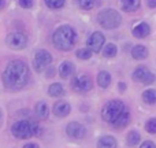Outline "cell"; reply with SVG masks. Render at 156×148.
Instances as JSON below:
<instances>
[{"instance_id":"ba28073f","label":"cell","mask_w":156,"mask_h":148,"mask_svg":"<svg viewBox=\"0 0 156 148\" xmlns=\"http://www.w3.org/2000/svg\"><path fill=\"white\" fill-rule=\"evenodd\" d=\"M132 78L136 81V82H140V84H145V85H149V84H154L156 77L155 74L152 73L149 69L144 67V66H140L137 67L132 74Z\"/></svg>"},{"instance_id":"2e32d148","label":"cell","mask_w":156,"mask_h":148,"mask_svg":"<svg viewBox=\"0 0 156 148\" xmlns=\"http://www.w3.org/2000/svg\"><path fill=\"white\" fill-rule=\"evenodd\" d=\"M148 54H149L148 48L144 45H134L132 49V56H133V59H136V60L145 59V58L148 56Z\"/></svg>"},{"instance_id":"8fae6325","label":"cell","mask_w":156,"mask_h":148,"mask_svg":"<svg viewBox=\"0 0 156 148\" xmlns=\"http://www.w3.org/2000/svg\"><path fill=\"white\" fill-rule=\"evenodd\" d=\"M66 133H67L69 137L80 140V139L85 137L86 129L82 124H80V122H70V124L66 126Z\"/></svg>"},{"instance_id":"9c48e42d","label":"cell","mask_w":156,"mask_h":148,"mask_svg":"<svg viewBox=\"0 0 156 148\" xmlns=\"http://www.w3.org/2000/svg\"><path fill=\"white\" fill-rule=\"evenodd\" d=\"M73 89L80 93H86L92 89V78L88 74H80L74 77L73 80Z\"/></svg>"},{"instance_id":"ac0fdd59","label":"cell","mask_w":156,"mask_h":148,"mask_svg":"<svg viewBox=\"0 0 156 148\" xmlns=\"http://www.w3.org/2000/svg\"><path fill=\"white\" fill-rule=\"evenodd\" d=\"M74 73V65L70 60H65L62 65L59 66V75L62 78H67Z\"/></svg>"},{"instance_id":"ffe728a7","label":"cell","mask_w":156,"mask_h":148,"mask_svg":"<svg viewBox=\"0 0 156 148\" xmlns=\"http://www.w3.org/2000/svg\"><path fill=\"white\" fill-rule=\"evenodd\" d=\"M36 115H37L40 119L48 118L49 110H48V106H47L45 102H38L37 104H36Z\"/></svg>"},{"instance_id":"52a82bcc","label":"cell","mask_w":156,"mask_h":148,"mask_svg":"<svg viewBox=\"0 0 156 148\" xmlns=\"http://www.w3.org/2000/svg\"><path fill=\"white\" fill-rule=\"evenodd\" d=\"M5 44L11 49H23L27 45V37L26 34L21 32L8 33L7 37H5Z\"/></svg>"},{"instance_id":"7a4b0ae2","label":"cell","mask_w":156,"mask_h":148,"mask_svg":"<svg viewBox=\"0 0 156 148\" xmlns=\"http://www.w3.org/2000/svg\"><path fill=\"white\" fill-rule=\"evenodd\" d=\"M77 40V32L70 25H62L52 33V44L60 51H70Z\"/></svg>"},{"instance_id":"603a6c76","label":"cell","mask_w":156,"mask_h":148,"mask_svg":"<svg viewBox=\"0 0 156 148\" xmlns=\"http://www.w3.org/2000/svg\"><path fill=\"white\" fill-rule=\"evenodd\" d=\"M141 140V136L137 130H130L129 135H127V146L129 147H134L140 143Z\"/></svg>"},{"instance_id":"cb8c5ba5","label":"cell","mask_w":156,"mask_h":148,"mask_svg":"<svg viewBox=\"0 0 156 148\" xmlns=\"http://www.w3.org/2000/svg\"><path fill=\"white\" fill-rule=\"evenodd\" d=\"M105 58H115L116 54H118V48L114 43H108L107 45L104 47V51H103Z\"/></svg>"},{"instance_id":"83f0119b","label":"cell","mask_w":156,"mask_h":148,"mask_svg":"<svg viewBox=\"0 0 156 148\" xmlns=\"http://www.w3.org/2000/svg\"><path fill=\"white\" fill-rule=\"evenodd\" d=\"M78 4L82 10H92L94 7V0H78Z\"/></svg>"},{"instance_id":"3957f363","label":"cell","mask_w":156,"mask_h":148,"mask_svg":"<svg viewBox=\"0 0 156 148\" xmlns=\"http://www.w3.org/2000/svg\"><path fill=\"white\" fill-rule=\"evenodd\" d=\"M11 133L15 136L16 139L21 140H26L33 136H38L41 133V128L37 125V122L30 121V119H23V121H18L11 126Z\"/></svg>"},{"instance_id":"5bb4252c","label":"cell","mask_w":156,"mask_h":148,"mask_svg":"<svg viewBox=\"0 0 156 148\" xmlns=\"http://www.w3.org/2000/svg\"><path fill=\"white\" fill-rule=\"evenodd\" d=\"M121 5L125 13H134L140 8L141 0H121Z\"/></svg>"},{"instance_id":"836d02e7","label":"cell","mask_w":156,"mask_h":148,"mask_svg":"<svg viewBox=\"0 0 156 148\" xmlns=\"http://www.w3.org/2000/svg\"><path fill=\"white\" fill-rule=\"evenodd\" d=\"M4 5H5V0H0V10H2Z\"/></svg>"},{"instance_id":"9a60e30c","label":"cell","mask_w":156,"mask_h":148,"mask_svg":"<svg viewBox=\"0 0 156 148\" xmlns=\"http://www.w3.org/2000/svg\"><path fill=\"white\" fill-rule=\"evenodd\" d=\"M111 80H112V78H111V74L108 73L107 70H101V71H99V74H97V84H99V86L103 89H107L108 86H110Z\"/></svg>"},{"instance_id":"e0dca14e","label":"cell","mask_w":156,"mask_h":148,"mask_svg":"<svg viewBox=\"0 0 156 148\" xmlns=\"http://www.w3.org/2000/svg\"><path fill=\"white\" fill-rule=\"evenodd\" d=\"M116 140L112 136H103L97 141V148H116Z\"/></svg>"},{"instance_id":"30bf717a","label":"cell","mask_w":156,"mask_h":148,"mask_svg":"<svg viewBox=\"0 0 156 148\" xmlns=\"http://www.w3.org/2000/svg\"><path fill=\"white\" fill-rule=\"evenodd\" d=\"M104 41H105V37L101 32H93L88 38V48L90 49L92 52H100L104 45Z\"/></svg>"},{"instance_id":"e575fe53","label":"cell","mask_w":156,"mask_h":148,"mask_svg":"<svg viewBox=\"0 0 156 148\" xmlns=\"http://www.w3.org/2000/svg\"><path fill=\"white\" fill-rule=\"evenodd\" d=\"M0 119H2V110H0Z\"/></svg>"},{"instance_id":"44dd1931","label":"cell","mask_w":156,"mask_h":148,"mask_svg":"<svg viewBox=\"0 0 156 148\" xmlns=\"http://www.w3.org/2000/svg\"><path fill=\"white\" fill-rule=\"evenodd\" d=\"M65 93V89H63V85L59 82H54L49 85L48 88V95L51 97H59V96H63Z\"/></svg>"},{"instance_id":"d6986e66","label":"cell","mask_w":156,"mask_h":148,"mask_svg":"<svg viewBox=\"0 0 156 148\" xmlns=\"http://www.w3.org/2000/svg\"><path fill=\"white\" fill-rule=\"evenodd\" d=\"M129 122H130V113H129V110H126L115 122H114L112 126L116 128V129H123V128H126L127 125H129Z\"/></svg>"},{"instance_id":"4dcf8cb0","label":"cell","mask_w":156,"mask_h":148,"mask_svg":"<svg viewBox=\"0 0 156 148\" xmlns=\"http://www.w3.org/2000/svg\"><path fill=\"white\" fill-rule=\"evenodd\" d=\"M147 4L149 8H156V0H147Z\"/></svg>"},{"instance_id":"277c9868","label":"cell","mask_w":156,"mask_h":148,"mask_svg":"<svg viewBox=\"0 0 156 148\" xmlns=\"http://www.w3.org/2000/svg\"><path fill=\"white\" fill-rule=\"evenodd\" d=\"M126 110L127 108H126V106H125V103L122 102V100H118V99L110 100V102H107L104 106H103L101 118H103L104 122L112 125Z\"/></svg>"},{"instance_id":"7c38bea8","label":"cell","mask_w":156,"mask_h":148,"mask_svg":"<svg viewBox=\"0 0 156 148\" xmlns=\"http://www.w3.org/2000/svg\"><path fill=\"white\" fill-rule=\"evenodd\" d=\"M151 33V26L147 22H140L132 29V34L137 38H144Z\"/></svg>"},{"instance_id":"4316f807","label":"cell","mask_w":156,"mask_h":148,"mask_svg":"<svg viewBox=\"0 0 156 148\" xmlns=\"http://www.w3.org/2000/svg\"><path fill=\"white\" fill-rule=\"evenodd\" d=\"M145 130L149 133V135H155L156 133V118H151V119L147 121Z\"/></svg>"},{"instance_id":"1f68e13d","label":"cell","mask_w":156,"mask_h":148,"mask_svg":"<svg viewBox=\"0 0 156 148\" xmlns=\"http://www.w3.org/2000/svg\"><path fill=\"white\" fill-rule=\"evenodd\" d=\"M118 88H119V92H125V91H126V84H125V82H119L118 84Z\"/></svg>"},{"instance_id":"8992f818","label":"cell","mask_w":156,"mask_h":148,"mask_svg":"<svg viewBox=\"0 0 156 148\" xmlns=\"http://www.w3.org/2000/svg\"><path fill=\"white\" fill-rule=\"evenodd\" d=\"M52 62V55L47 49H37L33 56V67L37 73L44 71Z\"/></svg>"},{"instance_id":"f546056e","label":"cell","mask_w":156,"mask_h":148,"mask_svg":"<svg viewBox=\"0 0 156 148\" xmlns=\"http://www.w3.org/2000/svg\"><path fill=\"white\" fill-rule=\"evenodd\" d=\"M140 148H156V146L152 143V141H144V143L140 146Z\"/></svg>"},{"instance_id":"5b68a950","label":"cell","mask_w":156,"mask_h":148,"mask_svg":"<svg viewBox=\"0 0 156 148\" xmlns=\"http://www.w3.org/2000/svg\"><path fill=\"white\" fill-rule=\"evenodd\" d=\"M97 22L100 23V26H101L103 29L112 30V29H116V27L121 26L122 16H121V14L116 10H114V8H104V10H101L99 13V15H97Z\"/></svg>"},{"instance_id":"4fadbf2b","label":"cell","mask_w":156,"mask_h":148,"mask_svg":"<svg viewBox=\"0 0 156 148\" xmlns=\"http://www.w3.org/2000/svg\"><path fill=\"white\" fill-rule=\"evenodd\" d=\"M70 111H71V107H70V104H69L67 102L60 100V102H56L54 104V114L56 117H59V118L67 117L69 114H70Z\"/></svg>"},{"instance_id":"d6a6232c","label":"cell","mask_w":156,"mask_h":148,"mask_svg":"<svg viewBox=\"0 0 156 148\" xmlns=\"http://www.w3.org/2000/svg\"><path fill=\"white\" fill-rule=\"evenodd\" d=\"M23 148H38L37 144H34V143H27V144H25Z\"/></svg>"},{"instance_id":"d4e9b609","label":"cell","mask_w":156,"mask_h":148,"mask_svg":"<svg viewBox=\"0 0 156 148\" xmlns=\"http://www.w3.org/2000/svg\"><path fill=\"white\" fill-rule=\"evenodd\" d=\"M92 55H93V52H92L89 48H80V49H78V51L76 52V56L78 58V59H82V60L90 59Z\"/></svg>"},{"instance_id":"6da1fadb","label":"cell","mask_w":156,"mask_h":148,"mask_svg":"<svg viewBox=\"0 0 156 148\" xmlns=\"http://www.w3.org/2000/svg\"><path fill=\"white\" fill-rule=\"evenodd\" d=\"M29 67L21 59H14L7 63L3 73V81L4 85L11 91H18L23 88L29 81Z\"/></svg>"},{"instance_id":"f1b7e54d","label":"cell","mask_w":156,"mask_h":148,"mask_svg":"<svg viewBox=\"0 0 156 148\" xmlns=\"http://www.w3.org/2000/svg\"><path fill=\"white\" fill-rule=\"evenodd\" d=\"M18 4L22 8H32L33 7V0H18Z\"/></svg>"},{"instance_id":"7402d4cb","label":"cell","mask_w":156,"mask_h":148,"mask_svg":"<svg viewBox=\"0 0 156 148\" xmlns=\"http://www.w3.org/2000/svg\"><path fill=\"white\" fill-rule=\"evenodd\" d=\"M143 102L147 104H155L156 103V91L155 89H145L143 92Z\"/></svg>"},{"instance_id":"484cf974","label":"cell","mask_w":156,"mask_h":148,"mask_svg":"<svg viewBox=\"0 0 156 148\" xmlns=\"http://www.w3.org/2000/svg\"><path fill=\"white\" fill-rule=\"evenodd\" d=\"M45 2V5L48 8H52V10H58V8H62L65 5L66 0H44Z\"/></svg>"}]
</instances>
